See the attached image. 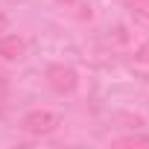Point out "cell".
<instances>
[{"instance_id":"5b68a950","label":"cell","mask_w":149,"mask_h":149,"mask_svg":"<svg viewBox=\"0 0 149 149\" xmlns=\"http://www.w3.org/2000/svg\"><path fill=\"white\" fill-rule=\"evenodd\" d=\"M114 146H149V137H143V134H129V137H120V140H114Z\"/></svg>"},{"instance_id":"3957f363","label":"cell","mask_w":149,"mask_h":149,"mask_svg":"<svg viewBox=\"0 0 149 149\" xmlns=\"http://www.w3.org/2000/svg\"><path fill=\"white\" fill-rule=\"evenodd\" d=\"M24 53H26V44L18 35H0V56L6 61H18L24 58Z\"/></svg>"},{"instance_id":"6da1fadb","label":"cell","mask_w":149,"mask_h":149,"mask_svg":"<svg viewBox=\"0 0 149 149\" xmlns=\"http://www.w3.org/2000/svg\"><path fill=\"white\" fill-rule=\"evenodd\" d=\"M61 126V117L53 114V111H29L24 120H21V129L26 134H53L56 129Z\"/></svg>"},{"instance_id":"9c48e42d","label":"cell","mask_w":149,"mask_h":149,"mask_svg":"<svg viewBox=\"0 0 149 149\" xmlns=\"http://www.w3.org/2000/svg\"><path fill=\"white\" fill-rule=\"evenodd\" d=\"M58 3H76V0H58Z\"/></svg>"},{"instance_id":"7a4b0ae2","label":"cell","mask_w":149,"mask_h":149,"mask_svg":"<svg viewBox=\"0 0 149 149\" xmlns=\"http://www.w3.org/2000/svg\"><path fill=\"white\" fill-rule=\"evenodd\" d=\"M47 82L56 94H73L79 85V76H76V70L73 67H64V64H53L47 67Z\"/></svg>"},{"instance_id":"277c9868","label":"cell","mask_w":149,"mask_h":149,"mask_svg":"<svg viewBox=\"0 0 149 149\" xmlns=\"http://www.w3.org/2000/svg\"><path fill=\"white\" fill-rule=\"evenodd\" d=\"M123 3H126L129 12H134L140 18H149V0H123Z\"/></svg>"},{"instance_id":"52a82bcc","label":"cell","mask_w":149,"mask_h":149,"mask_svg":"<svg viewBox=\"0 0 149 149\" xmlns=\"http://www.w3.org/2000/svg\"><path fill=\"white\" fill-rule=\"evenodd\" d=\"M134 58H137V61H140V64H149V41H146V44H140V47H137V53H134Z\"/></svg>"},{"instance_id":"ba28073f","label":"cell","mask_w":149,"mask_h":149,"mask_svg":"<svg viewBox=\"0 0 149 149\" xmlns=\"http://www.w3.org/2000/svg\"><path fill=\"white\" fill-rule=\"evenodd\" d=\"M6 26H9V21H6V15H3V12H0V35L6 32Z\"/></svg>"},{"instance_id":"8992f818","label":"cell","mask_w":149,"mask_h":149,"mask_svg":"<svg viewBox=\"0 0 149 149\" xmlns=\"http://www.w3.org/2000/svg\"><path fill=\"white\" fill-rule=\"evenodd\" d=\"M6 102H9V82L0 76V117H3V111H6Z\"/></svg>"}]
</instances>
